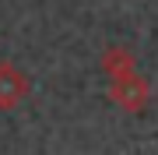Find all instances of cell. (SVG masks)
Instances as JSON below:
<instances>
[{"instance_id": "cell-3", "label": "cell", "mask_w": 158, "mask_h": 155, "mask_svg": "<svg viewBox=\"0 0 158 155\" xmlns=\"http://www.w3.org/2000/svg\"><path fill=\"white\" fill-rule=\"evenodd\" d=\"M98 67L109 74V81H113V78L134 74V71H137V57H134L130 46H123V42H109V46L98 53Z\"/></svg>"}, {"instance_id": "cell-2", "label": "cell", "mask_w": 158, "mask_h": 155, "mask_svg": "<svg viewBox=\"0 0 158 155\" xmlns=\"http://www.w3.org/2000/svg\"><path fill=\"white\" fill-rule=\"evenodd\" d=\"M32 95V78L25 74L18 63L0 60V109H18L25 99Z\"/></svg>"}, {"instance_id": "cell-1", "label": "cell", "mask_w": 158, "mask_h": 155, "mask_svg": "<svg viewBox=\"0 0 158 155\" xmlns=\"http://www.w3.org/2000/svg\"><path fill=\"white\" fill-rule=\"evenodd\" d=\"M109 99H113L123 113H141V109L151 102V81H148L141 71L113 78L109 81Z\"/></svg>"}]
</instances>
